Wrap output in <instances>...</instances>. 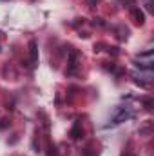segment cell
Returning a JSON list of instances; mask_svg holds the SVG:
<instances>
[{
  "label": "cell",
  "mask_w": 154,
  "mask_h": 156,
  "mask_svg": "<svg viewBox=\"0 0 154 156\" xmlns=\"http://www.w3.org/2000/svg\"><path fill=\"white\" fill-rule=\"evenodd\" d=\"M69 55H67V71H65V75H69V76H73L75 73L78 71V62H80V51L78 49H69L67 51Z\"/></svg>",
  "instance_id": "6da1fadb"
},
{
  "label": "cell",
  "mask_w": 154,
  "mask_h": 156,
  "mask_svg": "<svg viewBox=\"0 0 154 156\" xmlns=\"http://www.w3.org/2000/svg\"><path fill=\"white\" fill-rule=\"evenodd\" d=\"M136 60L140 62L138 66H140L142 69H147V71H151V67H152V51L142 53L140 56H136Z\"/></svg>",
  "instance_id": "7a4b0ae2"
},
{
  "label": "cell",
  "mask_w": 154,
  "mask_h": 156,
  "mask_svg": "<svg viewBox=\"0 0 154 156\" xmlns=\"http://www.w3.org/2000/svg\"><path fill=\"white\" fill-rule=\"evenodd\" d=\"M131 18L136 26H143L145 24V13L140 7H131Z\"/></svg>",
  "instance_id": "3957f363"
},
{
  "label": "cell",
  "mask_w": 154,
  "mask_h": 156,
  "mask_svg": "<svg viewBox=\"0 0 154 156\" xmlns=\"http://www.w3.org/2000/svg\"><path fill=\"white\" fill-rule=\"evenodd\" d=\"M29 66L31 67H35L37 64H38V47H37V42L35 40H31L29 42Z\"/></svg>",
  "instance_id": "277c9868"
},
{
  "label": "cell",
  "mask_w": 154,
  "mask_h": 156,
  "mask_svg": "<svg viewBox=\"0 0 154 156\" xmlns=\"http://www.w3.org/2000/svg\"><path fill=\"white\" fill-rule=\"evenodd\" d=\"M69 136H71L73 140H80V138L83 136V129H82V125H80L78 122L73 125V129L69 131Z\"/></svg>",
  "instance_id": "5b68a950"
},
{
  "label": "cell",
  "mask_w": 154,
  "mask_h": 156,
  "mask_svg": "<svg viewBox=\"0 0 154 156\" xmlns=\"http://www.w3.org/2000/svg\"><path fill=\"white\" fill-rule=\"evenodd\" d=\"M127 118H131V111H125V109H120V113L114 116L113 120V123H121L123 120H127Z\"/></svg>",
  "instance_id": "8992f818"
},
{
  "label": "cell",
  "mask_w": 154,
  "mask_h": 156,
  "mask_svg": "<svg viewBox=\"0 0 154 156\" xmlns=\"http://www.w3.org/2000/svg\"><path fill=\"white\" fill-rule=\"evenodd\" d=\"M140 134H143V136H151V134H152V122H147L143 127H140Z\"/></svg>",
  "instance_id": "52a82bcc"
},
{
  "label": "cell",
  "mask_w": 154,
  "mask_h": 156,
  "mask_svg": "<svg viewBox=\"0 0 154 156\" xmlns=\"http://www.w3.org/2000/svg\"><path fill=\"white\" fill-rule=\"evenodd\" d=\"M116 31H118V38H120V40H127V38H129V29H127V27H123V26H121V27H118Z\"/></svg>",
  "instance_id": "ba28073f"
},
{
  "label": "cell",
  "mask_w": 154,
  "mask_h": 156,
  "mask_svg": "<svg viewBox=\"0 0 154 156\" xmlns=\"http://www.w3.org/2000/svg\"><path fill=\"white\" fill-rule=\"evenodd\" d=\"M142 102H143V105H145V109H147V111H152V105H154L152 98H143Z\"/></svg>",
  "instance_id": "9c48e42d"
},
{
  "label": "cell",
  "mask_w": 154,
  "mask_h": 156,
  "mask_svg": "<svg viewBox=\"0 0 154 156\" xmlns=\"http://www.w3.org/2000/svg\"><path fill=\"white\" fill-rule=\"evenodd\" d=\"M102 47H105V44H103V42L94 44V53H100V51H102Z\"/></svg>",
  "instance_id": "30bf717a"
},
{
  "label": "cell",
  "mask_w": 154,
  "mask_h": 156,
  "mask_svg": "<svg viewBox=\"0 0 154 156\" xmlns=\"http://www.w3.org/2000/svg\"><path fill=\"white\" fill-rule=\"evenodd\" d=\"M107 49H109V55H114V56H118V55H120L118 47H107Z\"/></svg>",
  "instance_id": "8fae6325"
},
{
  "label": "cell",
  "mask_w": 154,
  "mask_h": 156,
  "mask_svg": "<svg viewBox=\"0 0 154 156\" xmlns=\"http://www.w3.org/2000/svg\"><path fill=\"white\" fill-rule=\"evenodd\" d=\"M7 125H9V122H7L5 118H0V129H5Z\"/></svg>",
  "instance_id": "7c38bea8"
},
{
  "label": "cell",
  "mask_w": 154,
  "mask_h": 156,
  "mask_svg": "<svg viewBox=\"0 0 154 156\" xmlns=\"http://www.w3.org/2000/svg\"><path fill=\"white\" fill-rule=\"evenodd\" d=\"M85 2H87V5H91V7H94V5H98V4H100L102 0H85Z\"/></svg>",
  "instance_id": "4fadbf2b"
},
{
  "label": "cell",
  "mask_w": 154,
  "mask_h": 156,
  "mask_svg": "<svg viewBox=\"0 0 154 156\" xmlns=\"http://www.w3.org/2000/svg\"><path fill=\"white\" fill-rule=\"evenodd\" d=\"M2 37H4V33H2V31H0V38H2Z\"/></svg>",
  "instance_id": "5bb4252c"
}]
</instances>
